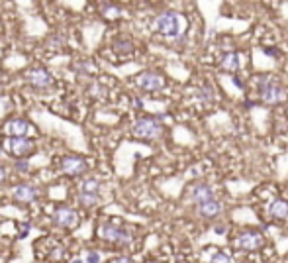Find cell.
Wrapping results in <instances>:
<instances>
[{"label":"cell","instance_id":"cell-13","mask_svg":"<svg viewBox=\"0 0 288 263\" xmlns=\"http://www.w3.org/2000/svg\"><path fill=\"white\" fill-rule=\"evenodd\" d=\"M6 132L10 134V138H26V134L30 132V124L24 118H14L6 124Z\"/></svg>","mask_w":288,"mask_h":263},{"label":"cell","instance_id":"cell-3","mask_svg":"<svg viewBox=\"0 0 288 263\" xmlns=\"http://www.w3.org/2000/svg\"><path fill=\"white\" fill-rule=\"evenodd\" d=\"M98 234L102 240L118 243V246H128V243H132V240H133L132 228L120 226V224H116V222H104V224L100 226Z\"/></svg>","mask_w":288,"mask_h":263},{"label":"cell","instance_id":"cell-16","mask_svg":"<svg viewBox=\"0 0 288 263\" xmlns=\"http://www.w3.org/2000/svg\"><path fill=\"white\" fill-rule=\"evenodd\" d=\"M269 214L277 220L288 218V202L282 200V198H275V200L271 202V206H269Z\"/></svg>","mask_w":288,"mask_h":263},{"label":"cell","instance_id":"cell-2","mask_svg":"<svg viewBox=\"0 0 288 263\" xmlns=\"http://www.w3.org/2000/svg\"><path fill=\"white\" fill-rule=\"evenodd\" d=\"M259 97L266 104H280L286 99V90L275 77L259 79Z\"/></svg>","mask_w":288,"mask_h":263},{"label":"cell","instance_id":"cell-10","mask_svg":"<svg viewBox=\"0 0 288 263\" xmlns=\"http://www.w3.org/2000/svg\"><path fill=\"white\" fill-rule=\"evenodd\" d=\"M53 222L61 228H73V226H77L78 214L69 206H61L53 212Z\"/></svg>","mask_w":288,"mask_h":263},{"label":"cell","instance_id":"cell-7","mask_svg":"<svg viewBox=\"0 0 288 263\" xmlns=\"http://www.w3.org/2000/svg\"><path fill=\"white\" fill-rule=\"evenodd\" d=\"M89 169L87 161L83 157H77V155H67L61 159V173H65L69 177H78L85 175Z\"/></svg>","mask_w":288,"mask_h":263},{"label":"cell","instance_id":"cell-26","mask_svg":"<svg viewBox=\"0 0 288 263\" xmlns=\"http://www.w3.org/2000/svg\"><path fill=\"white\" fill-rule=\"evenodd\" d=\"M0 45H2V44H0Z\"/></svg>","mask_w":288,"mask_h":263},{"label":"cell","instance_id":"cell-4","mask_svg":"<svg viewBox=\"0 0 288 263\" xmlns=\"http://www.w3.org/2000/svg\"><path fill=\"white\" fill-rule=\"evenodd\" d=\"M132 132L139 140H159L163 134V124L155 116H143L135 120Z\"/></svg>","mask_w":288,"mask_h":263},{"label":"cell","instance_id":"cell-17","mask_svg":"<svg viewBox=\"0 0 288 263\" xmlns=\"http://www.w3.org/2000/svg\"><path fill=\"white\" fill-rule=\"evenodd\" d=\"M196 99H198L202 104H212V102L216 100V88L212 87V85H206V87L198 88Z\"/></svg>","mask_w":288,"mask_h":263},{"label":"cell","instance_id":"cell-1","mask_svg":"<svg viewBox=\"0 0 288 263\" xmlns=\"http://www.w3.org/2000/svg\"><path fill=\"white\" fill-rule=\"evenodd\" d=\"M153 26H155L157 32L161 35H165V37H178L187 28V20L178 12L165 10L157 16Z\"/></svg>","mask_w":288,"mask_h":263},{"label":"cell","instance_id":"cell-5","mask_svg":"<svg viewBox=\"0 0 288 263\" xmlns=\"http://www.w3.org/2000/svg\"><path fill=\"white\" fill-rule=\"evenodd\" d=\"M263 243H265V238H263L261 232H257V230L241 232V234L237 236V240H235V246H237L239 250H245V252H257V250L263 248Z\"/></svg>","mask_w":288,"mask_h":263},{"label":"cell","instance_id":"cell-21","mask_svg":"<svg viewBox=\"0 0 288 263\" xmlns=\"http://www.w3.org/2000/svg\"><path fill=\"white\" fill-rule=\"evenodd\" d=\"M210 263H232V255L225 252H216L212 255Z\"/></svg>","mask_w":288,"mask_h":263},{"label":"cell","instance_id":"cell-8","mask_svg":"<svg viewBox=\"0 0 288 263\" xmlns=\"http://www.w3.org/2000/svg\"><path fill=\"white\" fill-rule=\"evenodd\" d=\"M4 147H6V152L12 154L14 157L24 159L26 155L32 154L33 143H32V140H28V138H8V140L4 142Z\"/></svg>","mask_w":288,"mask_h":263},{"label":"cell","instance_id":"cell-12","mask_svg":"<svg viewBox=\"0 0 288 263\" xmlns=\"http://www.w3.org/2000/svg\"><path fill=\"white\" fill-rule=\"evenodd\" d=\"M12 197H14V200H18V202H33V200H37V197H39V191L33 185H26L24 183V185L14 186Z\"/></svg>","mask_w":288,"mask_h":263},{"label":"cell","instance_id":"cell-20","mask_svg":"<svg viewBox=\"0 0 288 263\" xmlns=\"http://www.w3.org/2000/svg\"><path fill=\"white\" fill-rule=\"evenodd\" d=\"M100 191V183L96 179H87L80 183V191L78 193H92V195H98Z\"/></svg>","mask_w":288,"mask_h":263},{"label":"cell","instance_id":"cell-18","mask_svg":"<svg viewBox=\"0 0 288 263\" xmlns=\"http://www.w3.org/2000/svg\"><path fill=\"white\" fill-rule=\"evenodd\" d=\"M78 202L85 206V209H92L98 204V195H92V193H78Z\"/></svg>","mask_w":288,"mask_h":263},{"label":"cell","instance_id":"cell-23","mask_svg":"<svg viewBox=\"0 0 288 263\" xmlns=\"http://www.w3.org/2000/svg\"><path fill=\"white\" fill-rule=\"evenodd\" d=\"M87 263H100V253L96 250H90L87 253Z\"/></svg>","mask_w":288,"mask_h":263},{"label":"cell","instance_id":"cell-19","mask_svg":"<svg viewBox=\"0 0 288 263\" xmlns=\"http://www.w3.org/2000/svg\"><path fill=\"white\" fill-rule=\"evenodd\" d=\"M100 14L104 16V18H118L122 10H120V6H116V4H100Z\"/></svg>","mask_w":288,"mask_h":263},{"label":"cell","instance_id":"cell-24","mask_svg":"<svg viewBox=\"0 0 288 263\" xmlns=\"http://www.w3.org/2000/svg\"><path fill=\"white\" fill-rule=\"evenodd\" d=\"M28 230H30V224H24V226H22V232H20V238H24V236L28 234Z\"/></svg>","mask_w":288,"mask_h":263},{"label":"cell","instance_id":"cell-15","mask_svg":"<svg viewBox=\"0 0 288 263\" xmlns=\"http://www.w3.org/2000/svg\"><path fill=\"white\" fill-rule=\"evenodd\" d=\"M220 65L225 73H235V71H239V67H241V61H239V55L235 53V51H230V53H223L222 55V61H220Z\"/></svg>","mask_w":288,"mask_h":263},{"label":"cell","instance_id":"cell-25","mask_svg":"<svg viewBox=\"0 0 288 263\" xmlns=\"http://www.w3.org/2000/svg\"><path fill=\"white\" fill-rule=\"evenodd\" d=\"M4 179H6V169H4L2 165H0V183H2Z\"/></svg>","mask_w":288,"mask_h":263},{"label":"cell","instance_id":"cell-9","mask_svg":"<svg viewBox=\"0 0 288 263\" xmlns=\"http://www.w3.org/2000/svg\"><path fill=\"white\" fill-rule=\"evenodd\" d=\"M26 79H28V83H30L33 88H39V90H45V88H49L53 85V77H51L45 69H42V67L30 69V71L26 73Z\"/></svg>","mask_w":288,"mask_h":263},{"label":"cell","instance_id":"cell-6","mask_svg":"<svg viewBox=\"0 0 288 263\" xmlns=\"http://www.w3.org/2000/svg\"><path fill=\"white\" fill-rule=\"evenodd\" d=\"M135 83H137V87L145 90V92H157V90H161L163 85H165V79L163 75H159L155 71H143L139 77L135 79Z\"/></svg>","mask_w":288,"mask_h":263},{"label":"cell","instance_id":"cell-11","mask_svg":"<svg viewBox=\"0 0 288 263\" xmlns=\"http://www.w3.org/2000/svg\"><path fill=\"white\" fill-rule=\"evenodd\" d=\"M190 198L194 200V204H204L208 200H214V191H212L210 185L206 183H194L192 189H190Z\"/></svg>","mask_w":288,"mask_h":263},{"label":"cell","instance_id":"cell-22","mask_svg":"<svg viewBox=\"0 0 288 263\" xmlns=\"http://www.w3.org/2000/svg\"><path fill=\"white\" fill-rule=\"evenodd\" d=\"M16 171H18V173H28V171H30V163L24 161V159H18V161H16Z\"/></svg>","mask_w":288,"mask_h":263},{"label":"cell","instance_id":"cell-14","mask_svg":"<svg viewBox=\"0 0 288 263\" xmlns=\"http://www.w3.org/2000/svg\"><path fill=\"white\" fill-rule=\"evenodd\" d=\"M196 209H198V214L202 218H216V216L222 212V204L214 198V200H208V202H204V204H198Z\"/></svg>","mask_w":288,"mask_h":263}]
</instances>
